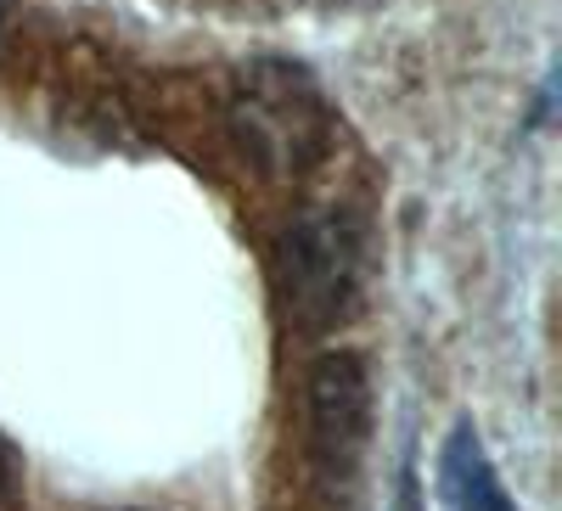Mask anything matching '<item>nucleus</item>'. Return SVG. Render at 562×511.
Segmentation results:
<instances>
[{"mask_svg":"<svg viewBox=\"0 0 562 511\" xmlns=\"http://www.w3.org/2000/svg\"><path fill=\"white\" fill-rule=\"evenodd\" d=\"M366 270V237L349 214H304L276 248L281 304L299 327L321 332L355 304Z\"/></svg>","mask_w":562,"mask_h":511,"instance_id":"f257e3e1","label":"nucleus"},{"mask_svg":"<svg viewBox=\"0 0 562 511\" xmlns=\"http://www.w3.org/2000/svg\"><path fill=\"white\" fill-rule=\"evenodd\" d=\"M237 129H243V147L265 169H299L315 158L326 135V107L299 68L265 63L237 90Z\"/></svg>","mask_w":562,"mask_h":511,"instance_id":"f03ea898","label":"nucleus"},{"mask_svg":"<svg viewBox=\"0 0 562 511\" xmlns=\"http://www.w3.org/2000/svg\"><path fill=\"white\" fill-rule=\"evenodd\" d=\"M371 428V388L355 354H326L310 371V450L326 478H349Z\"/></svg>","mask_w":562,"mask_h":511,"instance_id":"7ed1b4c3","label":"nucleus"},{"mask_svg":"<svg viewBox=\"0 0 562 511\" xmlns=\"http://www.w3.org/2000/svg\"><path fill=\"white\" fill-rule=\"evenodd\" d=\"M439 489H445V511H512L490 455L479 444L473 428H456L439 461Z\"/></svg>","mask_w":562,"mask_h":511,"instance_id":"20e7f679","label":"nucleus"},{"mask_svg":"<svg viewBox=\"0 0 562 511\" xmlns=\"http://www.w3.org/2000/svg\"><path fill=\"white\" fill-rule=\"evenodd\" d=\"M0 484H7V450H0Z\"/></svg>","mask_w":562,"mask_h":511,"instance_id":"39448f33","label":"nucleus"},{"mask_svg":"<svg viewBox=\"0 0 562 511\" xmlns=\"http://www.w3.org/2000/svg\"><path fill=\"white\" fill-rule=\"evenodd\" d=\"M0 29H7V0H0Z\"/></svg>","mask_w":562,"mask_h":511,"instance_id":"423d86ee","label":"nucleus"}]
</instances>
